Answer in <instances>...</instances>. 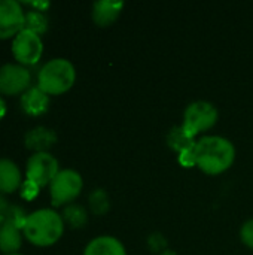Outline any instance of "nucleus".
Wrapping results in <instances>:
<instances>
[{"mask_svg": "<svg viewBox=\"0 0 253 255\" xmlns=\"http://www.w3.org/2000/svg\"><path fill=\"white\" fill-rule=\"evenodd\" d=\"M148 245L154 253H164L166 250H169L167 248V239L160 232H155L148 238Z\"/></svg>", "mask_w": 253, "mask_h": 255, "instance_id": "obj_21", "label": "nucleus"}, {"mask_svg": "<svg viewBox=\"0 0 253 255\" xmlns=\"http://www.w3.org/2000/svg\"><path fill=\"white\" fill-rule=\"evenodd\" d=\"M124 7V1L121 0H98L92 4V19L97 25L106 27L116 21L121 10Z\"/></svg>", "mask_w": 253, "mask_h": 255, "instance_id": "obj_14", "label": "nucleus"}, {"mask_svg": "<svg viewBox=\"0 0 253 255\" xmlns=\"http://www.w3.org/2000/svg\"><path fill=\"white\" fill-rule=\"evenodd\" d=\"M60 172L57 158L49 152H36L30 155L25 164V179L37 187H46Z\"/></svg>", "mask_w": 253, "mask_h": 255, "instance_id": "obj_7", "label": "nucleus"}, {"mask_svg": "<svg viewBox=\"0 0 253 255\" xmlns=\"http://www.w3.org/2000/svg\"><path fill=\"white\" fill-rule=\"evenodd\" d=\"M64 233L63 217L54 209H37L28 214L22 236L34 247H51L57 244Z\"/></svg>", "mask_w": 253, "mask_h": 255, "instance_id": "obj_2", "label": "nucleus"}, {"mask_svg": "<svg viewBox=\"0 0 253 255\" xmlns=\"http://www.w3.org/2000/svg\"><path fill=\"white\" fill-rule=\"evenodd\" d=\"M22 229L13 223H0V253L3 255L18 254L22 247Z\"/></svg>", "mask_w": 253, "mask_h": 255, "instance_id": "obj_13", "label": "nucleus"}, {"mask_svg": "<svg viewBox=\"0 0 253 255\" xmlns=\"http://www.w3.org/2000/svg\"><path fill=\"white\" fill-rule=\"evenodd\" d=\"M31 87V72L18 63H6L0 66V94L21 96Z\"/></svg>", "mask_w": 253, "mask_h": 255, "instance_id": "obj_8", "label": "nucleus"}, {"mask_svg": "<svg viewBox=\"0 0 253 255\" xmlns=\"http://www.w3.org/2000/svg\"><path fill=\"white\" fill-rule=\"evenodd\" d=\"M240 238L246 247L253 250V220H249L243 224V227L240 230Z\"/></svg>", "mask_w": 253, "mask_h": 255, "instance_id": "obj_23", "label": "nucleus"}, {"mask_svg": "<svg viewBox=\"0 0 253 255\" xmlns=\"http://www.w3.org/2000/svg\"><path fill=\"white\" fill-rule=\"evenodd\" d=\"M218 109L213 103L206 100H198L188 105L183 115V130L189 137H195L200 131L212 128L218 121Z\"/></svg>", "mask_w": 253, "mask_h": 255, "instance_id": "obj_4", "label": "nucleus"}, {"mask_svg": "<svg viewBox=\"0 0 253 255\" xmlns=\"http://www.w3.org/2000/svg\"><path fill=\"white\" fill-rule=\"evenodd\" d=\"M9 205H10V203L7 202V199H6L3 194H0V215H1L7 208H9Z\"/></svg>", "mask_w": 253, "mask_h": 255, "instance_id": "obj_26", "label": "nucleus"}, {"mask_svg": "<svg viewBox=\"0 0 253 255\" xmlns=\"http://www.w3.org/2000/svg\"><path fill=\"white\" fill-rule=\"evenodd\" d=\"M43 54L42 37L30 30H21L12 39V55L21 66H34Z\"/></svg>", "mask_w": 253, "mask_h": 255, "instance_id": "obj_6", "label": "nucleus"}, {"mask_svg": "<svg viewBox=\"0 0 253 255\" xmlns=\"http://www.w3.org/2000/svg\"><path fill=\"white\" fill-rule=\"evenodd\" d=\"M89 208L95 215H104L110 209V200L107 193L103 188H95L89 194Z\"/></svg>", "mask_w": 253, "mask_h": 255, "instance_id": "obj_19", "label": "nucleus"}, {"mask_svg": "<svg viewBox=\"0 0 253 255\" xmlns=\"http://www.w3.org/2000/svg\"><path fill=\"white\" fill-rule=\"evenodd\" d=\"M39 190H40V187H37L34 182L25 179V181L22 182L21 188H19V194H21V197H22L24 200H33V199L39 194Z\"/></svg>", "mask_w": 253, "mask_h": 255, "instance_id": "obj_22", "label": "nucleus"}, {"mask_svg": "<svg viewBox=\"0 0 253 255\" xmlns=\"http://www.w3.org/2000/svg\"><path fill=\"white\" fill-rule=\"evenodd\" d=\"M24 15L19 1L0 0V40L13 39L24 30Z\"/></svg>", "mask_w": 253, "mask_h": 255, "instance_id": "obj_9", "label": "nucleus"}, {"mask_svg": "<svg viewBox=\"0 0 253 255\" xmlns=\"http://www.w3.org/2000/svg\"><path fill=\"white\" fill-rule=\"evenodd\" d=\"M24 28L42 36L48 30V18L43 12L30 9L24 15Z\"/></svg>", "mask_w": 253, "mask_h": 255, "instance_id": "obj_18", "label": "nucleus"}, {"mask_svg": "<svg viewBox=\"0 0 253 255\" xmlns=\"http://www.w3.org/2000/svg\"><path fill=\"white\" fill-rule=\"evenodd\" d=\"M76 81L75 66L66 58L46 61L37 73V87L48 96H60L69 91Z\"/></svg>", "mask_w": 253, "mask_h": 255, "instance_id": "obj_3", "label": "nucleus"}, {"mask_svg": "<svg viewBox=\"0 0 253 255\" xmlns=\"http://www.w3.org/2000/svg\"><path fill=\"white\" fill-rule=\"evenodd\" d=\"M57 143V133L45 126H37L28 130L24 136V145L27 149L36 152H48Z\"/></svg>", "mask_w": 253, "mask_h": 255, "instance_id": "obj_11", "label": "nucleus"}, {"mask_svg": "<svg viewBox=\"0 0 253 255\" xmlns=\"http://www.w3.org/2000/svg\"><path fill=\"white\" fill-rule=\"evenodd\" d=\"M84 181L79 172L73 169H63L49 184L51 202L54 206L70 205L82 191Z\"/></svg>", "mask_w": 253, "mask_h": 255, "instance_id": "obj_5", "label": "nucleus"}, {"mask_svg": "<svg viewBox=\"0 0 253 255\" xmlns=\"http://www.w3.org/2000/svg\"><path fill=\"white\" fill-rule=\"evenodd\" d=\"M61 217H63L64 224H69L72 229H82L88 221V214H86L85 208L81 205H76V203L66 205Z\"/></svg>", "mask_w": 253, "mask_h": 255, "instance_id": "obj_17", "label": "nucleus"}, {"mask_svg": "<svg viewBox=\"0 0 253 255\" xmlns=\"http://www.w3.org/2000/svg\"><path fill=\"white\" fill-rule=\"evenodd\" d=\"M167 143H169L170 148H173L179 154L183 152V151H186V149H192L197 145V142L185 133V130H183L182 126H176V127H173L169 131Z\"/></svg>", "mask_w": 253, "mask_h": 255, "instance_id": "obj_16", "label": "nucleus"}, {"mask_svg": "<svg viewBox=\"0 0 253 255\" xmlns=\"http://www.w3.org/2000/svg\"><path fill=\"white\" fill-rule=\"evenodd\" d=\"M6 112H7V105H6L4 99L0 96V120H3V118H4Z\"/></svg>", "mask_w": 253, "mask_h": 255, "instance_id": "obj_27", "label": "nucleus"}, {"mask_svg": "<svg viewBox=\"0 0 253 255\" xmlns=\"http://www.w3.org/2000/svg\"><path fill=\"white\" fill-rule=\"evenodd\" d=\"M28 214L24 211V208L18 206V205H9V208L0 215V223L6 221V223H13L16 226H19L22 229L25 220H27Z\"/></svg>", "mask_w": 253, "mask_h": 255, "instance_id": "obj_20", "label": "nucleus"}, {"mask_svg": "<svg viewBox=\"0 0 253 255\" xmlns=\"http://www.w3.org/2000/svg\"><path fill=\"white\" fill-rule=\"evenodd\" d=\"M10 255H22V254H10Z\"/></svg>", "mask_w": 253, "mask_h": 255, "instance_id": "obj_29", "label": "nucleus"}, {"mask_svg": "<svg viewBox=\"0 0 253 255\" xmlns=\"http://www.w3.org/2000/svg\"><path fill=\"white\" fill-rule=\"evenodd\" d=\"M22 173L16 163L9 158H0V194H12L22 185Z\"/></svg>", "mask_w": 253, "mask_h": 255, "instance_id": "obj_12", "label": "nucleus"}, {"mask_svg": "<svg viewBox=\"0 0 253 255\" xmlns=\"http://www.w3.org/2000/svg\"><path fill=\"white\" fill-rule=\"evenodd\" d=\"M25 4H28L31 9H34V10H40V12H45V10L51 6V3H49V1H28V3H25Z\"/></svg>", "mask_w": 253, "mask_h": 255, "instance_id": "obj_25", "label": "nucleus"}, {"mask_svg": "<svg viewBox=\"0 0 253 255\" xmlns=\"http://www.w3.org/2000/svg\"><path fill=\"white\" fill-rule=\"evenodd\" d=\"M19 106L22 112L28 117H40L46 114L49 108V96L42 91L37 85L30 87L19 97Z\"/></svg>", "mask_w": 253, "mask_h": 255, "instance_id": "obj_10", "label": "nucleus"}, {"mask_svg": "<svg viewBox=\"0 0 253 255\" xmlns=\"http://www.w3.org/2000/svg\"><path fill=\"white\" fill-rule=\"evenodd\" d=\"M84 255H127L125 248L113 236L94 238L84 250Z\"/></svg>", "mask_w": 253, "mask_h": 255, "instance_id": "obj_15", "label": "nucleus"}, {"mask_svg": "<svg viewBox=\"0 0 253 255\" xmlns=\"http://www.w3.org/2000/svg\"><path fill=\"white\" fill-rule=\"evenodd\" d=\"M160 255H177L174 251H171V250H166L164 253H161Z\"/></svg>", "mask_w": 253, "mask_h": 255, "instance_id": "obj_28", "label": "nucleus"}, {"mask_svg": "<svg viewBox=\"0 0 253 255\" xmlns=\"http://www.w3.org/2000/svg\"><path fill=\"white\" fill-rule=\"evenodd\" d=\"M179 163H180L183 167H192V166H195L197 161H195V151H194V148L180 152V154H179Z\"/></svg>", "mask_w": 253, "mask_h": 255, "instance_id": "obj_24", "label": "nucleus"}, {"mask_svg": "<svg viewBox=\"0 0 253 255\" xmlns=\"http://www.w3.org/2000/svg\"><path fill=\"white\" fill-rule=\"evenodd\" d=\"M197 166L209 173L218 175L231 167L236 158V148L231 140L222 136H204L201 137L195 148Z\"/></svg>", "mask_w": 253, "mask_h": 255, "instance_id": "obj_1", "label": "nucleus"}]
</instances>
